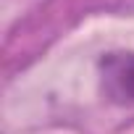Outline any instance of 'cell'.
Instances as JSON below:
<instances>
[{"label":"cell","instance_id":"6da1fadb","mask_svg":"<svg viewBox=\"0 0 134 134\" xmlns=\"http://www.w3.org/2000/svg\"><path fill=\"white\" fill-rule=\"evenodd\" d=\"M103 74H105V90L113 100L134 105V53L108 55L103 60Z\"/></svg>","mask_w":134,"mask_h":134}]
</instances>
